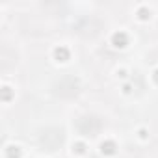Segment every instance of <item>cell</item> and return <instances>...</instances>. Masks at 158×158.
<instances>
[{
    "instance_id": "6da1fadb",
    "label": "cell",
    "mask_w": 158,
    "mask_h": 158,
    "mask_svg": "<svg viewBox=\"0 0 158 158\" xmlns=\"http://www.w3.org/2000/svg\"><path fill=\"white\" fill-rule=\"evenodd\" d=\"M37 143L47 151H56L63 143V130L58 128V127H47L39 132Z\"/></svg>"
},
{
    "instance_id": "7a4b0ae2",
    "label": "cell",
    "mask_w": 158,
    "mask_h": 158,
    "mask_svg": "<svg viewBox=\"0 0 158 158\" xmlns=\"http://www.w3.org/2000/svg\"><path fill=\"white\" fill-rule=\"evenodd\" d=\"M78 89H80V84L74 76H63L56 82V93L60 97H73L78 93Z\"/></svg>"
},
{
    "instance_id": "3957f363",
    "label": "cell",
    "mask_w": 158,
    "mask_h": 158,
    "mask_svg": "<svg viewBox=\"0 0 158 158\" xmlns=\"http://www.w3.org/2000/svg\"><path fill=\"white\" fill-rule=\"evenodd\" d=\"M76 127L86 136H95L101 130V121L97 117H93V115H84V117H80L76 121Z\"/></svg>"
}]
</instances>
